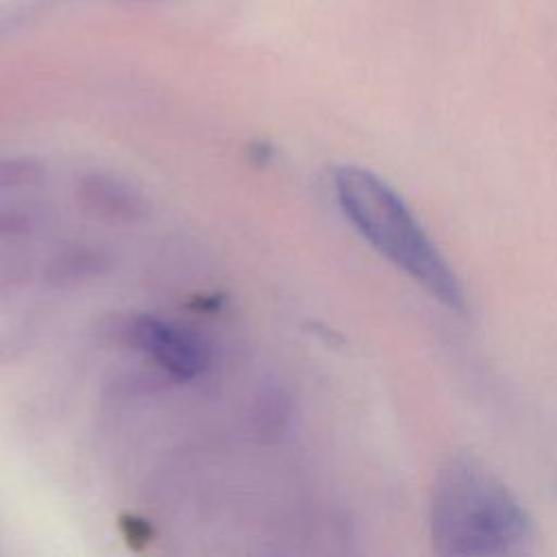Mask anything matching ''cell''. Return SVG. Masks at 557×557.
<instances>
[{"instance_id":"1","label":"cell","mask_w":557,"mask_h":557,"mask_svg":"<svg viewBox=\"0 0 557 557\" xmlns=\"http://www.w3.org/2000/svg\"><path fill=\"white\" fill-rule=\"evenodd\" d=\"M429 529L435 553L448 557L522 555L535 537L529 511L470 453L450 455L433 483Z\"/></svg>"},{"instance_id":"2","label":"cell","mask_w":557,"mask_h":557,"mask_svg":"<svg viewBox=\"0 0 557 557\" xmlns=\"http://www.w3.org/2000/svg\"><path fill=\"white\" fill-rule=\"evenodd\" d=\"M333 183L344 215L376 252L420 283L444 307L466 311V296L455 270L396 189L359 165L337 168Z\"/></svg>"},{"instance_id":"3","label":"cell","mask_w":557,"mask_h":557,"mask_svg":"<svg viewBox=\"0 0 557 557\" xmlns=\"http://www.w3.org/2000/svg\"><path fill=\"white\" fill-rule=\"evenodd\" d=\"M131 333L135 344L174 379L189 381L207 368V348L187 329L144 315L135 320Z\"/></svg>"},{"instance_id":"4","label":"cell","mask_w":557,"mask_h":557,"mask_svg":"<svg viewBox=\"0 0 557 557\" xmlns=\"http://www.w3.org/2000/svg\"><path fill=\"white\" fill-rule=\"evenodd\" d=\"M78 194L87 211L107 220H135L141 213L139 196L122 181L104 174L85 176Z\"/></svg>"},{"instance_id":"5","label":"cell","mask_w":557,"mask_h":557,"mask_svg":"<svg viewBox=\"0 0 557 557\" xmlns=\"http://www.w3.org/2000/svg\"><path fill=\"white\" fill-rule=\"evenodd\" d=\"M41 176V168L33 159H2L0 161V187L28 185Z\"/></svg>"}]
</instances>
